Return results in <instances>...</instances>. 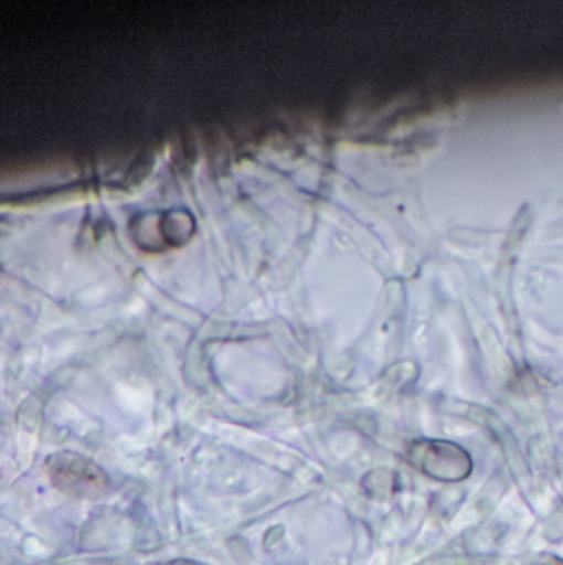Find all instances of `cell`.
<instances>
[{
  "mask_svg": "<svg viewBox=\"0 0 563 565\" xmlns=\"http://www.w3.org/2000/svg\"><path fill=\"white\" fill-rule=\"evenodd\" d=\"M406 459L421 475L439 482L464 481L474 468L469 452L447 439H414L407 445Z\"/></svg>",
  "mask_w": 563,
  "mask_h": 565,
  "instance_id": "cell-1",
  "label": "cell"
},
{
  "mask_svg": "<svg viewBox=\"0 0 563 565\" xmlns=\"http://www.w3.org/2000/svg\"><path fill=\"white\" fill-rule=\"evenodd\" d=\"M46 472L60 491L75 498H98L109 486L99 466L73 452L50 456Z\"/></svg>",
  "mask_w": 563,
  "mask_h": 565,
  "instance_id": "cell-2",
  "label": "cell"
}]
</instances>
